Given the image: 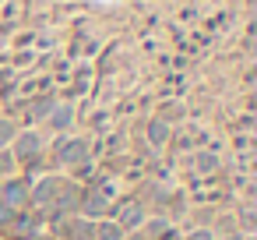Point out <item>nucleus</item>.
I'll list each match as a JSON object with an SVG mask.
<instances>
[{
    "mask_svg": "<svg viewBox=\"0 0 257 240\" xmlns=\"http://www.w3.org/2000/svg\"><path fill=\"white\" fill-rule=\"evenodd\" d=\"M109 198L106 194H99L95 187H88V184H81V194H78V215H85V219H106L109 215Z\"/></svg>",
    "mask_w": 257,
    "mask_h": 240,
    "instance_id": "7",
    "label": "nucleus"
},
{
    "mask_svg": "<svg viewBox=\"0 0 257 240\" xmlns=\"http://www.w3.org/2000/svg\"><path fill=\"white\" fill-rule=\"evenodd\" d=\"M64 184H67V173H43L36 184H32V208H39V212H46L53 201H57V194L64 191Z\"/></svg>",
    "mask_w": 257,
    "mask_h": 240,
    "instance_id": "4",
    "label": "nucleus"
},
{
    "mask_svg": "<svg viewBox=\"0 0 257 240\" xmlns=\"http://www.w3.org/2000/svg\"><path fill=\"white\" fill-rule=\"evenodd\" d=\"M57 103H60L57 96H32V99L25 103V127L46 124V117H50V110H53Z\"/></svg>",
    "mask_w": 257,
    "mask_h": 240,
    "instance_id": "9",
    "label": "nucleus"
},
{
    "mask_svg": "<svg viewBox=\"0 0 257 240\" xmlns=\"http://www.w3.org/2000/svg\"><path fill=\"white\" fill-rule=\"evenodd\" d=\"M8 148L15 152L18 166L29 163V159H36V155H46V131H39V127H18V134H15V141Z\"/></svg>",
    "mask_w": 257,
    "mask_h": 240,
    "instance_id": "3",
    "label": "nucleus"
},
{
    "mask_svg": "<svg viewBox=\"0 0 257 240\" xmlns=\"http://www.w3.org/2000/svg\"><path fill=\"white\" fill-rule=\"evenodd\" d=\"M0 201H4L11 212H25V208H32V184L22 180V177L0 180Z\"/></svg>",
    "mask_w": 257,
    "mask_h": 240,
    "instance_id": "6",
    "label": "nucleus"
},
{
    "mask_svg": "<svg viewBox=\"0 0 257 240\" xmlns=\"http://www.w3.org/2000/svg\"><path fill=\"white\" fill-rule=\"evenodd\" d=\"M218 166H222V159L215 155V148H204V152H197V155H194V170H197V173H204V177H208V173H215Z\"/></svg>",
    "mask_w": 257,
    "mask_h": 240,
    "instance_id": "13",
    "label": "nucleus"
},
{
    "mask_svg": "<svg viewBox=\"0 0 257 240\" xmlns=\"http://www.w3.org/2000/svg\"><path fill=\"white\" fill-rule=\"evenodd\" d=\"M8 177H18V159L11 148H0V180H8Z\"/></svg>",
    "mask_w": 257,
    "mask_h": 240,
    "instance_id": "16",
    "label": "nucleus"
},
{
    "mask_svg": "<svg viewBox=\"0 0 257 240\" xmlns=\"http://www.w3.org/2000/svg\"><path fill=\"white\" fill-rule=\"evenodd\" d=\"M243 240H257V236H253V233H243Z\"/></svg>",
    "mask_w": 257,
    "mask_h": 240,
    "instance_id": "21",
    "label": "nucleus"
},
{
    "mask_svg": "<svg viewBox=\"0 0 257 240\" xmlns=\"http://www.w3.org/2000/svg\"><path fill=\"white\" fill-rule=\"evenodd\" d=\"M50 148V166L53 170H74L78 163L92 159V138H81V134H53V145Z\"/></svg>",
    "mask_w": 257,
    "mask_h": 240,
    "instance_id": "1",
    "label": "nucleus"
},
{
    "mask_svg": "<svg viewBox=\"0 0 257 240\" xmlns=\"http://www.w3.org/2000/svg\"><path fill=\"white\" fill-rule=\"evenodd\" d=\"M148 215H152V212H148V205H145L138 194H123V198H113L106 219H116V222L123 226V233H134V229H141V222H145Z\"/></svg>",
    "mask_w": 257,
    "mask_h": 240,
    "instance_id": "2",
    "label": "nucleus"
},
{
    "mask_svg": "<svg viewBox=\"0 0 257 240\" xmlns=\"http://www.w3.org/2000/svg\"><path fill=\"white\" fill-rule=\"evenodd\" d=\"M18 127H22V124H18L15 117H8V113H4V117H0V148H8V145L15 141V134H18Z\"/></svg>",
    "mask_w": 257,
    "mask_h": 240,
    "instance_id": "15",
    "label": "nucleus"
},
{
    "mask_svg": "<svg viewBox=\"0 0 257 240\" xmlns=\"http://www.w3.org/2000/svg\"><path fill=\"white\" fill-rule=\"evenodd\" d=\"M183 240H215V233H211L208 226H194V229L183 233Z\"/></svg>",
    "mask_w": 257,
    "mask_h": 240,
    "instance_id": "17",
    "label": "nucleus"
},
{
    "mask_svg": "<svg viewBox=\"0 0 257 240\" xmlns=\"http://www.w3.org/2000/svg\"><path fill=\"white\" fill-rule=\"evenodd\" d=\"M215 240H243V233H222V236H215Z\"/></svg>",
    "mask_w": 257,
    "mask_h": 240,
    "instance_id": "19",
    "label": "nucleus"
},
{
    "mask_svg": "<svg viewBox=\"0 0 257 240\" xmlns=\"http://www.w3.org/2000/svg\"><path fill=\"white\" fill-rule=\"evenodd\" d=\"M106 127H109V113H106V110H99V113L92 117V131H106Z\"/></svg>",
    "mask_w": 257,
    "mask_h": 240,
    "instance_id": "18",
    "label": "nucleus"
},
{
    "mask_svg": "<svg viewBox=\"0 0 257 240\" xmlns=\"http://www.w3.org/2000/svg\"><path fill=\"white\" fill-rule=\"evenodd\" d=\"M232 215H236V229H239V233H253V229H257V212H253V201H239Z\"/></svg>",
    "mask_w": 257,
    "mask_h": 240,
    "instance_id": "11",
    "label": "nucleus"
},
{
    "mask_svg": "<svg viewBox=\"0 0 257 240\" xmlns=\"http://www.w3.org/2000/svg\"><path fill=\"white\" fill-rule=\"evenodd\" d=\"M32 240H57V236H53V233H50V229H43V233H36V236H32Z\"/></svg>",
    "mask_w": 257,
    "mask_h": 240,
    "instance_id": "20",
    "label": "nucleus"
},
{
    "mask_svg": "<svg viewBox=\"0 0 257 240\" xmlns=\"http://www.w3.org/2000/svg\"><path fill=\"white\" fill-rule=\"evenodd\" d=\"M155 117H159V120H166V124L173 127V124H180V120L187 117V110H183V103H162Z\"/></svg>",
    "mask_w": 257,
    "mask_h": 240,
    "instance_id": "14",
    "label": "nucleus"
},
{
    "mask_svg": "<svg viewBox=\"0 0 257 240\" xmlns=\"http://www.w3.org/2000/svg\"><path fill=\"white\" fill-rule=\"evenodd\" d=\"M95 240H123V226L116 219H95Z\"/></svg>",
    "mask_w": 257,
    "mask_h": 240,
    "instance_id": "12",
    "label": "nucleus"
},
{
    "mask_svg": "<svg viewBox=\"0 0 257 240\" xmlns=\"http://www.w3.org/2000/svg\"><path fill=\"white\" fill-rule=\"evenodd\" d=\"M74 120H78V113H74V106H71V103H57V106L50 110V117H46V124H43V131H46V134H71V127H74Z\"/></svg>",
    "mask_w": 257,
    "mask_h": 240,
    "instance_id": "8",
    "label": "nucleus"
},
{
    "mask_svg": "<svg viewBox=\"0 0 257 240\" xmlns=\"http://www.w3.org/2000/svg\"><path fill=\"white\" fill-rule=\"evenodd\" d=\"M50 233H53L57 240H95V219L67 215V219L50 222Z\"/></svg>",
    "mask_w": 257,
    "mask_h": 240,
    "instance_id": "5",
    "label": "nucleus"
},
{
    "mask_svg": "<svg viewBox=\"0 0 257 240\" xmlns=\"http://www.w3.org/2000/svg\"><path fill=\"white\" fill-rule=\"evenodd\" d=\"M0 103H4V99H0Z\"/></svg>",
    "mask_w": 257,
    "mask_h": 240,
    "instance_id": "22",
    "label": "nucleus"
},
{
    "mask_svg": "<svg viewBox=\"0 0 257 240\" xmlns=\"http://www.w3.org/2000/svg\"><path fill=\"white\" fill-rule=\"evenodd\" d=\"M145 145H148V148H166V145H173V127H169L166 120H159V117H148V124H145Z\"/></svg>",
    "mask_w": 257,
    "mask_h": 240,
    "instance_id": "10",
    "label": "nucleus"
}]
</instances>
